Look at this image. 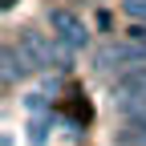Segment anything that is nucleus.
Instances as JSON below:
<instances>
[{
  "mask_svg": "<svg viewBox=\"0 0 146 146\" xmlns=\"http://www.w3.org/2000/svg\"><path fill=\"white\" fill-rule=\"evenodd\" d=\"M45 21H49L53 36H57V41H65L73 53H81V49L89 45V29H85L69 8H49V12H45Z\"/></svg>",
  "mask_w": 146,
  "mask_h": 146,
  "instance_id": "f257e3e1",
  "label": "nucleus"
},
{
  "mask_svg": "<svg viewBox=\"0 0 146 146\" xmlns=\"http://www.w3.org/2000/svg\"><path fill=\"white\" fill-rule=\"evenodd\" d=\"M16 45H21L33 65L36 69H53V41H45V33H36V29H21L16 33Z\"/></svg>",
  "mask_w": 146,
  "mask_h": 146,
  "instance_id": "f03ea898",
  "label": "nucleus"
},
{
  "mask_svg": "<svg viewBox=\"0 0 146 146\" xmlns=\"http://www.w3.org/2000/svg\"><path fill=\"white\" fill-rule=\"evenodd\" d=\"M33 69H36V65H33V57H29L21 45H12V41H8V45H4V85L12 89L16 81H25Z\"/></svg>",
  "mask_w": 146,
  "mask_h": 146,
  "instance_id": "7ed1b4c3",
  "label": "nucleus"
},
{
  "mask_svg": "<svg viewBox=\"0 0 146 146\" xmlns=\"http://www.w3.org/2000/svg\"><path fill=\"white\" fill-rule=\"evenodd\" d=\"M12 4H16V0H4V12H8V8H12Z\"/></svg>",
  "mask_w": 146,
  "mask_h": 146,
  "instance_id": "20e7f679",
  "label": "nucleus"
}]
</instances>
